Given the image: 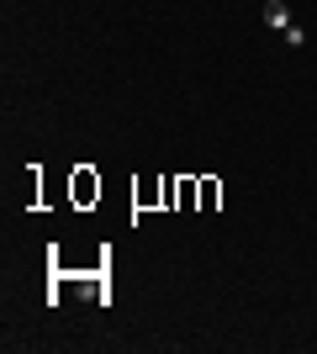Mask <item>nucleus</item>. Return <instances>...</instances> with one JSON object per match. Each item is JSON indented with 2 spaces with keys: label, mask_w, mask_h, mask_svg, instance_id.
Listing matches in <instances>:
<instances>
[{
  "label": "nucleus",
  "mask_w": 317,
  "mask_h": 354,
  "mask_svg": "<svg viewBox=\"0 0 317 354\" xmlns=\"http://www.w3.org/2000/svg\"><path fill=\"white\" fill-rule=\"evenodd\" d=\"M265 21H270V27L280 32V37H286V48H302V43H307V32L296 27V21H291V11L280 6V0H270V6H265Z\"/></svg>",
  "instance_id": "obj_1"
}]
</instances>
